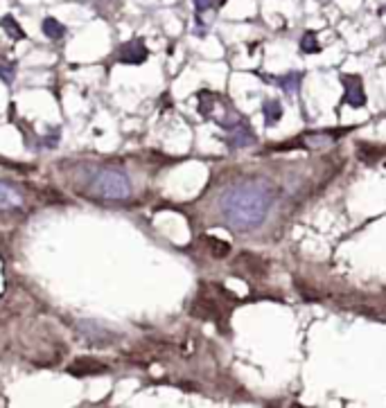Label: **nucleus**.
Returning <instances> with one entry per match:
<instances>
[{
	"mask_svg": "<svg viewBox=\"0 0 386 408\" xmlns=\"http://www.w3.org/2000/svg\"><path fill=\"white\" fill-rule=\"evenodd\" d=\"M224 144L229 147V149L235 154V152H242V149H248V147L258 144V135H255V131H253L251 124L244 122V124H240V127H237V129H233V131L226 133Z\"/></svg>",
	"mask_w": 386,
	"mask_h": 408,
	"instance_id": "20e7f679",
	"label": "nucleus"
},
{
	"mask_svg": "<svg viewBox=\"0 0 386 408\" xmlns=\"http://www.w3.org/2000/svg\"><path fill=\"white\" fill-rule=\"evenodd\" d=\"M344 86H346V95L344 101L350 104L353 109H361L366 104V93H364V84L357 75H344Z\"/></svg>",
	"mask_w": 386,
	"mask_h": 408,
	"instance_id": "39448f33",
	"label": "nucleus"
},
{
	"mask_svg": "<svg viewBox=\"0 0 386 408\" xmlns=\"http://www.w3.org/2000/svg\"><path fill=\"white\" fill-rule=\"evenodd\" d=\"M11 75H14V66H5L3 61H0V77H3L7 84L11 82Z\"/></svg>",
	"mask_w": 386,
	"mask_h": 408,
	"instance_id": "4468645a",
	"label": "nucleus"
},
{
	"mask_svg": "<svg viewBox=\"0 0 386 408\" xmlns=\"http://www.w3.org/2000/svg\"><path fill=\"white\" fill-rule=\"evenodd\" d=\"M208 253L215 257V259H224L229 257L231 253V244L229 242H222V240H215V237H208Z\"/></svg>",
	"mask_w": 386,
	"mask_h": 408,
	"instance_id": "9d476101",
	"label": "nucleus"
},
{
	"mask_svg": "<svg viewBox=\"0 0 386 408\" xmlns=\"http://www.w3.org/2000/svg\"><path fill=\"white\" fill-rule=\"evenodd\" d=\"M0 25H3V27L7 30V34H9L11 39H23V37H25V34H23V30L18 27V23H16L14 18H11V16H5Z\"/></svg>",
	"mask_w": 386,
	"mask_h": 408,
	"instance_id": "f8f14e48",
	"label": "nucleus"
},
{
	"mask_svg": "<svg viewBox=\"0 0 386 408\" xmlns=\"http://www.w3.org/2000/svg\"><path fill=\"white\" fill-rule=\"evenodd\" d=\"M301 73H289V75H282V77H278L276 79V84L285 90V93H289V95H296V90H298V86H301Z\"/></svg>",
	"mask_w": 386,
	"mask_h": 408,
	"instance_id": "1a4fd4ad",
	"label": "nucleus"
},
{
	"mask_svg": "<svg viewBox=\"0 0 386 408\" xmlns=\"http://www.w3.org/2000/svg\"><path fill=\"white\" fill-rule=\"evenodd\" d=\"M263 116H265L267 127H276V124L282 120V104L278 99H265L263 101Z\"/></svg>",
	"mask_w": 386,
	"mask_h": 408,
	"instance_id": "6e6552de",
	"label": "nucleus"
},
{
	"mask_svg": "<svg viewBox=\"0 0 386 408\" xmlns=\"http://www.w3.org/2000/svg\"><path fill=\"white\" fill-rule=\"evenodd\" d=\"M301 50L303 52H308V54H312V52H319V43H316V37L312 32H308L303 37V41H301Z\"/></svg>",
	"mask_w": 386,
	"mask_h": 408,
	"instance_id": "ddd939ff",
	"label": "nucleus"
},
{
	"mask_svg": "<svg viewBox=\"0 0 386 408\" xmlns=\"http://www.w3.org/2000/svg\"><path fill=\"white\" fill-rule=\"evenodd\" d=\"M90 190L95 192L99 199L107 201H127L133 194V183L127 172L116 167H107L95 172V176L90 178Z\"/></svg>",
	"mask_w": 386,
	"mask_h": 408,
	"instance_id": "f03ea898",
	"label": "nucleus"
},
{
	"mask_svg": "<svg viewBox=\"0 0 386 408\" xmlns=\"http://www.w3.org/2000/svg\"><path fill=\"white\" fill-rule=\"evenodd\" d=\"M77 330H79V334H82L88 343H93V345H109V343H113L118 338L116 332L107 330V327L102 325V323H97V321H79Z\"/></svg>",
	"mask_w": 386,
	"mask_h": 408,
	"instance_id": "7ed1b4c3",
	"label": "nucleus"
},
{
	"mask_svg": "<svg viewBox=\"0 0 386 408\" xmlns=\"http://www.w3.org/2000/svg\"><path fill=\"white\" fill-rule=\"evenodd\" d=\"M43 32H45V37L48 39H61L64 37V25L59 20H54V18H45L43 20Z\"/></svg>",
	"mask_w": 386,
	"mask_h": 408,
	"instance_id": "9b49d317",
	"label": "nucleus"
},
{
	"mask_svg": "<svg viewBox=\"0 0 386 408\" xmlns=\"http://www.w3.org/2000/svg\"><path fill=\"white\" fill-rule=\"evenodd\" d=\"M122 63H143L147 59V50L140 41H131L122 48Z\"/></svg>",
	"mask_w": 386,
	"mask_h": 408,
	"instance_id": "0eeeda50",
	"label": "nucleus"
},
{
	"mask_svg": "<svg viewBox=\"0 0 386 408\" xmlns=\"http://www.w3.org/2000/svg\"><path fill=\"white\" fill-rule=\"evenodd\" d=\"M23 206H25V199H23L20 190L0 180V210H16Z\"/></svg>",
	"mask_w": 386,
	"mask_h": 408,
	"instance_id": "423d86ee",
	"label": "nucleus"
},
{
	"mask_svg": "<svg viewBox=\"0 0 386 408\" xmlns=\"http://www.w3.org/2000/svg\"><path fill=\"white\" fill-rule=\"evenodd\" d=\"M282 194V178L276 180L260 169H240L215 194V225L233 235H255L269 221Z\"/></svg>",
	"mask_w": 386,
	"mask_h": 408,
	"instance_id": "f257e3e1",
	"label": "nucleus"
}]
</instances>
